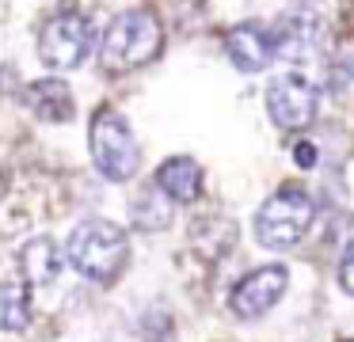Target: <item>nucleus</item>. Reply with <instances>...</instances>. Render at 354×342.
<instances>
[{
	"instance_id": "1",
	"label": "nucleus",
	"mask_w": 354,
	"mask_h": 342,
	"mask_svg": "<svg viewBox=\"0 0 354 342\" xmlns=\"http://www.w3.org/2000/svg\"><path fill=\"white\" fill-rule=\"evenodd\" d=\"M65 258L80 278L111 285L130 263V240L115 220L92 217L73 228L69 243H65Z\"/></svg>"
},
{
	"instance_id": "2",
	"label": "nucleus",
	"mask_w": 354,
	"mask_h": 342,
	"mask_svg": "<svg viewBox=\"0 0 354 342\" xmlns=\"http://www.w3.org/2000/svg\"><path fill=\"white\" fill-rule=\"evenodd\" d=\"M160 50H164V30L153 8H130V12H118L111 19V27L103 30L100 57L111 73H130V68L149 65Z\"/></svg>"
},
{
	"instance_id": "3",
	"label": "nucleus",
	"mask_w": 354,
	"mask_h": 342,
	"mask_svg": "<svg viewBox=\"0 0 354 342\" xmlns=\"http://www.w3.org/2000/svg\"><path fill=\"white\" fill-rule=\"evenodd\" d=\"M313 217H316L313 198L301 187H282L278 194H270L267 202H263L259 213H255V240L270 251H286V247L305 240Z\"/></svg>"
},
{
	"instance_id": "4",
	"label": "nucleus",
	"mask_w": 354,
	"mask_h": 342,
	"mask_svg": "<svg viewBox=\"0 0 354 342\" xmlns=\"http://www.w3.org/2000/svg\"><path fill=\"white\" fill-rule=\"evenodd\" d=\"M88 144H92V160H95V167H100L103 179L126 182V179L138 175L141 149H138L130 126H126V118L118 111H111V106L95 111L92 129H88Z\"/></svg>"
},
{
	"instance_id": "5",
	"label": "nucleus",
	"mask_w": 354,
	"mask_h": 342,
	"mask_svg": "<svg viewBox=\"0 0 354 342\" xmlns=\"http://www.w3.org/2000/svg\"><path fill=\"white\" fill-rule=\"evenodd\" d=\"M92 53V23L80 12H62L42 27L39 35V57L46 68H77Z\"/></svg>"
},
{
	"instance_id": "6",
	"label": "nucleus",
	"mask_w": 354,
	"mask_h": 342,
	"mask_svg": "<svg viewBox=\"0 0 354 342\" xmlns=\"http://www.w3.org/2000/svg\"><path fill=\"white\" fill-rule=\"evenodd\" d=\"M274 38V57L290 61V65H308L324 53V42H328V27H324L320 15L313 12H286L282 19L270 30Z\"/></svg>"
},
{
	"instance_id": "7",
	"label": "nucleus",
	"mask_w": 354,
	"mask_h": 342,
	"mask_svg": "<svg viewBox=\"0 0 354 342\" xmlns=\"http://www.w3.org/2000/svg\"><path fill=\"white\" fill-rule=\"evenodd\" d=\"M316 103H320L316 84L305 80L301 73H282L267 88V111L274 118V126L282 129H305L316 118Z\"/></svg>"
},
{
	"instance_id": "8",
	"label": "nucleus",
	"mask_w": 354,
	"mask_h": 342,
	"mask_svg": "<svg viewBox=\"0 0 354 342\" xmlns=\"http://www.w3.org/2000/svg\"><path fill=\"white\" fill-rule=\"evenodd\" d=\"M286 285H290V270L282 263H270V266H259V270L244 274L232 289L229 304L240 319H259L282 301Z\"/></svg>"
},
{
	"instance_id": "9",
	"label": "nucleus",
	"mask_w": 354,
	"mask_h": 342,
	"mask_svg": "<svg viewBox=\"0 0 354 342\" xmlns=\"http://www.w3.org/2000/svg\"><path fill=\"white\" fill-rule=\"evenodd\" d=\"M225 50L240 73H263L274 61V38L259 23H236L225 30Z\"/></svg>"
},
{
	"instance_id": "10",
	"label": "nucleus",
	"mask_w": 354,
	"mask_h": 342,
	"mask_svg": "<svg viewBox=\"0 0 354 342\" xmlns=\"http://www.w3.org/2000/svg\"><path fill=\"white\" fill-rule=\"evenodd\" d=\"M19 274L27 285H54L62 274V251L50 236H35L19 247Z\"/></svg>"
},
{
	"instance_id": "11",
	"label": "nucleus",
	"mask_w": 354,
	"mask_h": 342,
	"mask_svg": "<svg viewBox=\"0 0 354 342\" xmlns=\"http://www.w3.org/2000/svg\"><path fill=\"white\" fill-rule=\"evenodd\" d=\"M156 187L171 198V202H194L202 194V167L191 156H171L156 167Z\"/></svg>"
},
{
	"instance_id": "12",
	"label": "nucleus",
	"mask_w": 354,
	"mask_h": 342,
	"mask_svg": "<svg viewBox=\"0 0 354 342\" xmlns=\"http://www.w3.org/2000/svg\"><path fill=\"white\" fill-rule=\"evenodd\" d=\"M27 106L39 114L42 122H69L73 118V91L62 80H39L27 88Z\"/></svg>"
},
{
	"instance_id": "13",
	"label": "nucleus",
	"mask_w": 354,
	"mask_h": 342,
	"mask_svg": "<svg viewBox=\"0 0 354 342\" xmlns=\"http://www.w3.org/2000/svg\"><path fill=\"white\" fill-rule=\"evenodd\" d=\"M133 225L141 228V232H160V228L171 225V198L164 194L160 187H145L138 198H133Z\"/></svg>"
},
{
	"instance_id": "14",
	"label": "nucleus",
	"mask_w": 354,
	"mask_h": 342,
	"mask_svg": "<svg viewBox=\"0 0 354 342\" xmlns=\"http://www.w3.org/2000/svg\"><path fill=\"white\" fill-rule=\"evenodd\" d=\"M31 319V296L24 281H0V331H24Z\"/></svg>"
},
{
	"instance_id": "15",
	"label": "nucleus",
	"mask_w": 354,
	"mask_h": 342,
	"mask_svg": "<svg viewBox=\"0 0 354 342\" xmlns=\"http://www.w3.org/2000/svg\"><path fill=\"white\" fill-rule=\"evenodd\" d=\"M339 285L354 296V220L343 232V258H339Z\"/></svg>"
},
{
	"instance_id": "16",
	"label": "nucleus",
	"mask_w": 354,
	"mask_h": 342,
	"mask_svg": "<svg viewBox=\"0 0 354 342\" xmlns=\"http://www.w3.org/2000/svg\"><path fill=\"white\" fill-rule=\"evenodd\" d=\"M331 84H335V95L354 91V46H351L346 53H339L335 68H331Z\"/></svg>"
},
{
	"instance_id": "17",
	"label": "nucleus",
	"mask_w": 354,
	"mask_h": 342,
	"mask_svg": "<svg viewBox=\"0 0 354 342\" xmlns=\"http://www.w3.org/2000/svg\"><path fill=\"white\" fill-rule=\"evenodd\" d=\"M293 156H297V164H301V167H313V164H316V144L301 141V144H297V152H293Z\"/></svg>"
}]
</instances>
